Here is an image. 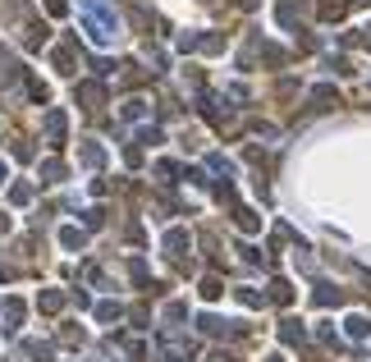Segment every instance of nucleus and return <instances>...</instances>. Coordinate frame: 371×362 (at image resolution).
<instances>
[]
</instances>
